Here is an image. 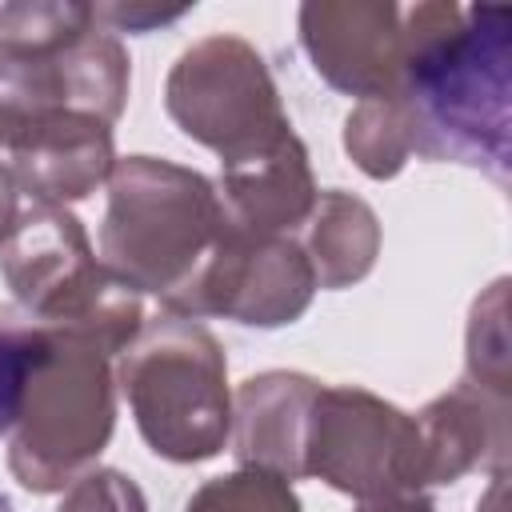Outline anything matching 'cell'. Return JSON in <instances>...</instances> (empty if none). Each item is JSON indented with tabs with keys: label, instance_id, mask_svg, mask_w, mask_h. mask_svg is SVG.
<instances>
[{
	"label": "cell",
	"instance_id": "cell-3",
	"mask_svg": "<svg viewBox=\"0 0 512 512\" xmlns=\"http://www.w3.org/2000/svg\"><path fill=\"white\" fill-rule=\"evenodd\" d=\"M216 184L160 156H124L108 176L100 264L160 308L184 292L224 236Z\"/></svg>",
	"mask_w": 512,
	"mask_h": 512
},
{
	"label": "cell",
	"instance_id": "cell-8",
	"mask_svg": "<svg viewBox=\"0 0 512 512\" xmlns=\"http://www.w3.org/2000/svg\"><path fill=\"white\" fill-rule=\"evenodd\" d=\"M304 476L360 500L428 488L416 416L356 384H320L312 404Z\"/></svg>",
	"mask_w": 512,
	"mask_h": 512
},
{
	"label": "cell",
	"instance_id": "cell-20",
	"mask_svg": "<svg viewBox=\"0 0 512 512\" xmlns=\"http://www.w3.org/2000/svg\"><path fill=\"white\" fill-rule=\"evenodd\" d=\"M60 512H148L144 492L116 468H88L64 488Z\"/></svg>",
	"mask_w": 512,
	"mask_h": 512
},
{
	"label": "cell",
	"instance_id": "cell-1",
	"mask_svg": "<svg viewBox=\"0 0 512 512\" xmlns=\"http://www.w3.org/2000/svg\"><path fill=\"white\" fill-rule=\"evenodd\" d=\"M404 76L396 96L412 116L416 156L480 168L508 184L512 8L428 0L400 8Z\"/></svg>",
	"mask_w": 512,
	"mask_h": 512
},
{
	"label": "cell",
	"instance_id": "cell-5",
	"mask_svg": "<svg viewBox=\"0 0 512 512\" xmlns=\"http://www.w3.org/2000/svg\"><path fill=\"white\" fill-rule=\"evenodd\" d=\"M116 384L160 460L200 464L224 452L232 432L228 360L200 320L168 312L144 320L140 336L120 352Z\"/></svg>",
	"mask_w": 512,
	"mask_h": 512
},
{
	"label": "cell",
	"instance_id": "cell-15",
	"mask_svg": "<svg viewBox=\"0 0 512 512\" xmlns=\"http://www.w3.org/2000/svg\"><path fill=\"white\" fill-rule=\"evenodd\" d=\"M300 228H304V236L296 244L312 264L316 288H352L356 280H364L372 272V264L380 256L376 212L344 188L320 192Z\"/></svg>",
	"mask_w": 512,
	"mask_h": 512
},
{
	"label": "cell",
	"instance_id": "cell-22",
	"mask_svg": "<svg viewBox=\"0 0 512 512\" xmlns=\"http://www.w3.org/2000/svg\"><path fill=\"white\" fill-rule=\"evenodd\" d=\"M20 184H16V176H12V164H4L0 160V248L8 244V236H12V228H16V220H20Z\"/></svg>",
	"mask_w": 512,
	"mask_h": 512
},
{
	"label": "cell",
	"instance_id": "cell-23",
	"mask_svg": "<svg viewBox=\"0 0 512 512\" xmlns=\"http://www.w3.org/2000/svg\"><path fill=\"white\" fill-rule=\"evenodd\" d=\"M356 512H436V504L424 492H404V496H384V500H360Z\"/></svg>",
	"mask_w": 512,
	"mask_h": 512
},
{
	"label": "cell",
	"instance_id": "cell-21",
	"mask_svg": "<svg viewBox=\"0 0 512 512\" xmlns=\"http://www.w3.org/2000/svg\"><path fill=\"white\" fill-rule=\"evenodd\" d=\"M184 12H192L188 4L180 8H156V4H96V20L112 24V32H148L156 24H172Z\"/></svg>",
	"mask_w": 512,
	"mask_h": 512
},
{
	"label": "cell",
	"instance_id": "cell-4",
	"mask_svg": "<svg viewBox=\"0 0 512 512\" xmlns=\"http://www.w3.org/2000/svg\"><path fill=\"white\" fill-rule=\"evenodd\" d=\"M0 272L24 316L120 356L144 328V300L116 280L84 224L60 204H28L0 248Z\"/></svg>",
	"mask_w": 512,
	"mask_h": 512
},
{
	"label": "cell",
	"instance_id": "cell-7",
	"mask_svg": "<svg viewBox=\"0 0 512 512\" xmlns=\"http://www.w3.org/2000/svg\"><path fill=\"white\" fill-rule=\"evenodd\" d=\"M172 124L212 148L220 164L272 148L292 132L264 56L232 32H216L184 48L164 80Z\"/></svg>",
	"mask_w": 512,
	"mask_h": 512
},
{
	"label": "cell",
	"instance_id": "cell-2",
	"mask_svg": "<svg viewBox=\"0 0 512 512\" xmlns=\"http://www.w3.org/2000/svg\"><path fill=\"white\" fill-rule=\"evenodd\" d=\"M128 52L92 4L16 0L0 8V148L68 112L116 124L128 104Z\"/></svg>",
	"mask_w": 512,
	"mask_h": 512
},
{
	"label": "cell",
	"instance_id": "cell-6",
	"mask_svg": "<svg viewBox=\"0 0 512 512\" xmlns=\"http://www.w3.org/2000/svg\"><path fill=\"white\" fill-rule=\"evenodd\" d=\"M116 424V372L92 344L52 332L24 380L8 472L20 488L48 496L64 492L108 448Z\"/></svg>",
	"mask_w": 512,
	"mask_h": 512
},
{
	"label": "cell",
	"instance_id": "cell-17",
	"mask_svg": "<svg viewBox=\"0 0 512 512\" xmlns=\"http://www.w3.org/2000/svg\"><path fill=\"white\" fill-rule=\"evenodd\" d=\"M464 384L488 392L492 400H512L508 376V280H492L476 296L464 336Z\"/></svg>",
	"mask_w": 512,
	"mask_h": 512
},
{
	"label": "cell",
	"instance_id": "cell-11",
	"mask_svg": "<svg viewBox=\"0 0 512 512\" xmlns=\"http://www.w3.org/2000/svg\"><path fill=\"white\" fill-rule=\"evenodd\" d=\"M320 380L304 372L248 376L232 396V452L240 468H264L284 480H304V452Z\"/></svg>",
	"mask_w": 512,
	"mask_h": 512
},
{
	"label": "cell",
	"instance_id": "cell-13",
	"mask_svg": "<svg viewBox=\"0 0 512 512\" xmlns=\"http://www.w3.org/2000/svg\"><path fill=\"white\" fill-rule=\"evenodd\" d=\"M112 168H116L112 124L84 112L56 116L12 152V176L20 192L32 196V204L68 208L92 196L100 184H108Z\"/></svg>",
	"mask_w": 512,
	"mask_h": 512
},
{
	"label": "cell",
	"instance_id": "cell-10",
	"mask_svg": "<svg viewBox=\"0 0 512 512\" xmlns=\"http://www.w3.org/2000/svg\"><path fill=\"white\" fill-rule=\"evenodd\" d=\"M300 44L336 92L356 100L396 96L404 76L400 4L388 0H312L300 8Z\"/></svg>",
	"mask_w": 512,
	"mask_h": 512
},
{
	"label": "cell",
	"instance_id": "cell-19",
	"mask_svg": "<svg viewBox=\"0 0 512 512\" xmlns=\"http://www.w3.org/2000/svg\"><path fill=\"white\" fill-rule=\"evenodd\" d=\"M48 344V328L24 312L0 308V432H12L20 392Z\"/></svg>",
	"mask_w": 512,
	"mask_h": 512
},
{
	"label": "cell",
	"instance_id": "cell-18",
	"mask_svg": "<svg viewBox=\"0 0 512 512\" xmlns=\"http://www.w3.org/2000/svg\"><path fill=\"white\" fill-rule=\"evenodd\" d=\"M184 512H304L292 480L264 468H236L200 484Z\"/></svg>",
	"mask_w": 512,
	"mask_h": 512
},
{
	"label": "cell",
	"instance_id": "cell-12",
	"mask_svg": "<svg viewBox=\"0 0 512 512\" xmlns=\"http://www.w3.org/2000/svg\"><path fill=\"white\" fill-rule=\"evenodd\" d=\"M224 224L244 236H292L312 204H316V180L308 164V148L296 132L276 140L264 152H252L244 160L220 164L216 184Z\"/></svg>",
	"mask_w": 512,
	"mask_h": 512
},
{
	"label": "cell",
	"instance_id": "cell-14",
	"mask_svg": "<svg viewBox=\"0 0 512 512\" xmlns=\"http://www.w3.org/2000/svg\"><path fill=\"white\" fill-rule=\"evenodd\" d=\"M416 428L424 440L428 484H456L476 464L500 472L508 460V404L464 380L428 400L416 412Z\"/></svg>",
	"mask_w": 512,
	"mask_h": 512
},
{
	"label": "cell",
	"instance_id": "cell-16",
	"mask_svg": "<svg viewBox=\"0 0 512 512\" xmlns=\"http://www.w3.org/2000/svg\"><path fill=\"white\" fill-rule=\"evenodd\" d=\"M344 152L372 180H392L412 156V116L400 96L360 100L344 120Z\"/></svg>",
	"mask_w": 512,
	"mask_h": 512
},
{
	"label": "cell",
	"instance_id": "cell-9",
	"mask_svg": "<svg viewBox=\"0 0 512 512\" xmlns=\"http://www.w3.org/2000/svg\"><path fill=\"white\" fill-rule=\"evenodd\" d=\"M316 276L292 236H244L224 228L200 272L164 312L184 320L224 316L244 328H284L308 312Z\"/></svg>",
	"mask_w": 512,
	"mask_h": 512
}]
</instances>
